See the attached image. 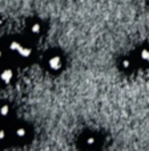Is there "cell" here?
Returning <instances> with one entry per match:
<instances>
[{
  "mask_svg": "<svg viewBox=\"0 0 149 151\" xmlns=\"http://www.w3.org/2000/svg\"><path fill=\"white\" fill-rule=\"evenodd\" d=\"M141 60H144V61L149 60V52L148 50H142L141 52Z\"/></svg>",
  "mask_w": 149,
  "mask_h": 151,
  "instance_id": "1",
  "label": "cell"
}]
</instances>
